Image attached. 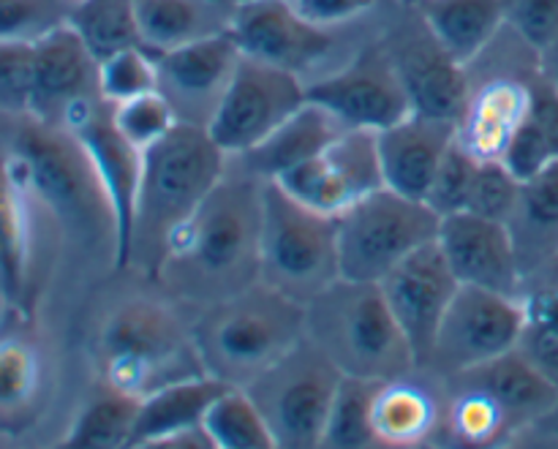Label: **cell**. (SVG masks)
Listing matches in <instances>:
<instances>
[{
	"label": "cell",
	"mask_w": 558,
	"mask_h": 449,
	"mask_svg": "<svg viewBox=\"0 0 558 449\" xmlns=\"http://www.w3.org/2000/svg\"><path fill=\"white\" fill-rule=\"evenodd\" d=\"M262 183L248 172L223 174L199 210L169 238L158 276L210 303L259 281Z\"/></svg>",
	"instance_id": "cell-1"
},
{
	"label": "cell",
	"mask_w": 558,
	"mask_h": 449,
	"mask_svg": "<svg viewBox=\"0 0 558 449\" xmlns=\"http://www.w3.org/2000/svg\"><path fill=\"white\" fill-rule=\"evenodd\" d=\"M191 338L207 376L248 387L308 338V305L256 281L207 305Z\"/></svg>",
	"instance_id": "cell-2"
},
{
	"label": "cell",
	"mask_w": 558,
	"mask_h": 449,
	"mask_svg": "<svg viewBox=\"0 0 558 449\" xmlns=\"http://www.w3.org/2000/svg\"><path fill=\"white\" fill-rule=\"evenodd\" d=\"M227 153L207 125L180 120L161 142L145 150L136 199L131 262L158 276L169 238L199 210L227 174Z\"/></svg>",
	"instance_id": "cell-3"
},
{
	"label": "cell",
	"mask_w": 558,
	"mask_h": 449,
	"mask_svg": "<svg viewBox=\"0 0 558 449\" xmlns=\"http://www.w3.org/2000/svg\"><path fill=\"white\" fill-rule=\"evenodd\" d=\"M308 338L352 379L392 381L417 368L379 283L336 281L311 300Z\"/></svg>",
	"instance_id": "cell-4"
},
{
	"label": "cell",
	"mask_w": 558,
	"mask_h": 449,
	"mask_svg": "<svg viewBox=\"0 0 558 449\" xmlns=\"http://www.w3.org/2000/svg\"><path fill=\"white\" fill-rule=\"evenodd\" d=\"M9 156L27 194L36 196L65 232L87 240L109 232L114 240L107 196L71 131L36 118H20Z\"/></svg>",
	"instance_id": "cell-5"
},
{
	"label": "cell",
	"mask_w": 558,
	"mask_h": 449,
	"mask_svg": "<svg viewBox=\"0 0 558 449\" xmlns=\"http://www.w3.org/2000/svg\"><path fill=\"white\" fill-rule=\"evenodd\" d=\"M104 385L142 401L174 381L202 376L205 368L194 338L172 311L158 303H125L107 319L101 332Z\"/></svg>",
	"instance_id": "cell-6"
},
{
	"label": "cell",
	"mask_w": 558,
	"mask_h": 449,
	"mask_svg": "<svg viewBox=\"0 0 558 449\" xmlns=\"http://www.w3.org/2000/svg\"><path fill=\"white\" fill-rule=\"evenodd\" d=\"M259 281L308 305L341 281L338 218L308 210L278 183H262Z\"/></svg>",
	"instance_id": "cell-7"
},
{
	"label": "cell",
	"mask_w": 558,
	"mask_h": 449,
	"mask_svg": "<svg viewBox=\"0 0 558 449\" xmlns=\"http://www.w3.org/2000/svg\"><path fill=\"white\" fill-rule=\"evenodd\" d=\"M441 218L425 202L379 189L338 216L341 281L381 283L407 256L434 243Z\"/></svg>",
	"instance_id": "cell-8"
},
{
	"label": "cell",
	"mask_w": 558,
	"mask_h": 449,
	"mask_svg": "<svg viewBox=\"0 0 558 449\" xmlns=\"http://www.w3.org/2000/svg\"><path fill=\"white\" fill-rule=\"evenodd\" d=\"M343 374L311 338L245 390L265 414L276 449H322Z\"/></svg>",
	"instance_id": "cell-9"
},
{
	"label": "cell",
	"mask_w": 558,
	"mask_h": 449,
	"mask_svg": "<svg viewBox=\"0 0 558 449\" xmlns=\"http://www.w3.org/2000/svg\"><path fill=\"white\" fill-rule=\"evenodd\" d=\"M308 104V82L243 54L218 98L207 131L227 156H245Z\"/></svg>",
	"instance_id": "cell-10"
},
{
	"label": "cell",
	"mask_w": 558,
	"mask_h": 449,
	"mask_svg": "<svg viewBox=\"0 0 558 449\" xmlns=\"http://www.w3.org/2000/svg\"><path fill=\"white\" fill-rule=\"evenodd\" d=\"M63 129L74 134L96 172L114 221V265H131V238H134L136 199L142 185L145 153L136 150L118 131L112 120V104L101 96L76 104L63 120Z\"/></svg>",
	"instance_id": "cell-11"
},
{
	"label": "cell",
	"mask_w": 558,
	"mask_h": 449,
	"mask_svg": "<svg viewBox=\"0 0 558 449\" xmlns=\"http://www.w3.org/2000/svg\"><path fill=\"white\" fill-rule=\"evenodd\" d=\"M523 332L521 298L461 287L436 332L428 368L458 376L518 349Z\"/></svg>",
	"instance_id": "cell-12"
},
{
	"label": "cell",
	"mask_w": 558,
	"mask_h": 449,
	"mask_svg": "<svg viewBox=\"0 0 558 449\" xmlns=\"http://www.w3.org/2000/svg\"><path fill=\"white\" fill-rule=\"evenodd\" d=\"M308 101L327 109L347 131L379 134L412 114L385 44L365 47L349 65L308 82Z\"/></svg>",
	"instance_id": "cell-13"
},
{
	"label": "cell",
	"mask_w": 558,
	"mask_h": 449,
	"mask_svg": "<svg viewBox=\"0 0 558 449\" xmlns=\"http://www.w3.org/2000/svg\"><path fill=\"white\" fill-rule=\"evenodd\" d=\"M292 199L322 216L338 218L374 191L385 189L374 131H343L325 153L272 180Z\"/></svg>",
	"instance_id": "cell-14"
},
{
	"label": "cell",
	"mask_w": 558,
	"mask_h": 449,
	"mask_svg": "<svg viewBox=\"0 0 558 449\" xmlns=\"http://www.w3.org/2000/svg\"><path fill=\"white\" fill-rule=\"evenodd\" d=\"M385 49L401 76L414 114L461 123L472 90L469 71L441 47L423 16L417 14L414 25L409 22L398 27Z\"/></svg>",
	"instance_id": "cell-15"
},
{
	"label": "cell",
	"mask_w": 558,
	"mask_h": 449,
	"mask_svg": "<svg viewBox=\"0 0 558 449\" xmlns=\"http://www.w3.org/2000/svg\"><path fill=\"white\" fill-rule=\"evenodd\" d=\"M379 289L412 347L417 368H428L436 332L461 289L436 240L407 256L396 270H390Z\"/></svg>",
	"instance_id": "cell-16"
},
{
	"label": "cell",
	"mask_w": 558,
	"mask_h": 449,
	"mask_svg": "<svg viewBox=\"0 0 558 449\" xmlns=\"http://www.w3.org/2000/svg\"><path fill=\"white\" fill-rule=\"evenodd\" d=\"M229 36L240 52L303 76L332 49L330 31L311 25L289 0H238Z\"/></svg>",
	"instance_id": "cell-17"
},
{
	"label": "cell",
	"mask_w": 558,
	"mask_h": 449,
	"mask_svg": "<svg viewBox=\"0 0 558 449\" xmlns=\"http://www.w3.org/2000/svg\"><path fill=\"white\" fill-rule=\"evenodd\" d=\"M436 245L461 287L521 298L523 272L507 223L474 213H456L441 218Z\"/></svg>",
	"instance_id": "cell-18"
},
{
	"label": "cell",
	"mask_w": 558,
	"mask_h": 449,
	"mask_svg": "<svg viewBox=\"0 0 558 449\" xmlns=\"http://www.w3.org/2000/svg\"><path fill=\"white\" fill-rule=\"evenodd\" d=\"M98 93V60L69 22H58L33 38L31 112L49 125H63L65 114Z\"/></svg>",
	"instance_id": "cell-19"
},
{
	"label": "cell",
	"mask_w": 558,
	"mask_h": 449,
	"mask_svg": "<svg viewBox=\"0 0 558 449\" xmlns=\"http://www.w3.org/2000/svg\"><path fill=\"white\" fill-rule=\"evenodd\" d=\"M539 69L537 58L515 71H496L469 90L466 112L458 123V139L480 161H501L529 104V82Z\"/></svg>",
	"instance_id": "cell-20"
},
{
	"label": "cell",
	"mask_w": 558,
	"mask_h": 449,
	"mask_svg": "<svg viewBox=\"0 0 558 449\" xmlns=\"http://www.w3.org/2000/svg\"><path fill=\"white\" fill-rule=\"evenodd\" d=\"M458 136V123L409 114L401 123L376 134L385 189L425 202L441 158Z\"/></svg>",
	"instance_id": "cell-21"
},
{
	"label": "cell",
	"mask_w": 558,
	"mask_h": 449,
	"mask_svg": "<svg viewBox=\"0 0 558 449\" xmlns=\"http://www.w3.org/2000/svg\"><path fill=\"white\" fill-rule=\"evenodd\" d=\"M240 58H243V52L229 36V31L185 44V47L156 58L158 90L172 101L174 109H205L207 120H210Z\"/></svg>",
	"instance_id": "cell-22"
},
{
	"label": "cell",
	"mask_w": 558,
	"mask_h": 449,
	"mask_svg": "<svg viewBox=\"0 0 558 449\" xmlns=\"http://www.w3.org/2000/svg\"><path fill=\"white\" fill-rule=\"evenodd\" d=\"M521 434V425L490 392L466 376H452V396L439 412L428 445L434 449H507Z\"/></svg>",
	"instance_id": "cell-23"
},
{
	"label": "cell",
	"mask_w": 558,
	"mask_h": 449,
	"mask_svg": "<svg viewBox=\"0 0 558 449\" xmlns=\"http://www.w3.org/2000/svg\"><path fill=\"white\" fill-rule=\"evenodd\" d=\"M238 0H134L142 47L150 54L227 33Z\"/></svg>",
	"instance_id": "cell-24"
},
{
	"label": "cell",
	"mask_w": 558,
	"mask_h": 449,
	"mask_svg": "<svg viewBox=\"0 0 558 449\" xmlns=\"http://www.w3.org/2000/svg\"><path fill=\"white\" fill-rule=\"evenodd\" d=\"M343 131L347 129L327 109L308 101L287 123L278 125L262 145L240 156V161H243L245 172L254 178L278 180L325 153Z\"/></svg>",
	"instance_id": "cell-25"
},
{
	"label": "cell",
	"mask_w": 558,
	"mask_h": 449,
	"mask_svg": "<svg viewBox=\"0 0 558 449\" xmlns=\"http://www.w3.org/2000/svg\"><path fill=\"white\" fill-rule=\"evenodd\" d=\"M507 229L526 283L558 251V163L521 180V194Z\"/></svg>",
	"instance_id": "cell-26"
},
{
	"label": "cell",
	"mask_w": 558,
	"mask_h": 449,
	"mask_svg": "<svg viewBox=\"0 0 558 449\" xmlns=\"http://www.w3.org/2000/svg\"><path fill=\"white\" fill-rule=\"evenodd\" d=\"M458 376H466L469 381L490 392L523 430L537 428L558 401V387L550 385L518 349Z\"/></svg>",
	"instance_id": "cell-27"
},
{
	"label": "cell",
	"mask_w": 558,
	"mask_h": 449,
	"mask_svg": "<svg viewBox=\"0 0 558 449\" xmlns=\"http://www.w3.org/2000/svg\"><path fill=\"white\" fill-rule=\"evenodd\" d=\"M439 412L436 398L407 376L379 381L371 396V430L379 447L417 449L434 436Z\"/></svg>",
	"instance_id": "cell-28"
},
{
	"label": "cell",
	"mask_w": 558,
	"mask_h": 449,
	"mask_svg": "<svg viewBox=\"0 0 558 449\" xmlns=\"http://www.w3.org/2000/svg\"><path fill=\"white\" fill-rule=\"evenodd\" d=\"M414 11L463 65H472L505 31V0H420Z\"/></svg>",
	"instance_id": "cell-29"
},
{
	"label": "cell",
	"mask_w": 558,
	"mask_h": 449,
	"mask_svg": "<svg viewBox=\"0 0 558 449\" xmlns=\"http://www.w3.org/2000/svg\"><path fill=\"white\" fill-rule=\"evenodd\" d=\"M229 387L232 385L216 379V376L202 374L150 392V396L142 398L140 406H136L131 445L145 439H156V436L183 434V430L202 428L205 414L210 412V406L218 401V396H221L223 390H229Z\"/></svg>",
	"instance_id": "cell-30"
},
{
	"label": "cell",
	"mask_w": 558,
	"mask_h": 449,
	"mask_svg": "<svg viewBox=\"0 0 558 449\" xmlns=\"http://www.w3.org/2000/svg\"><path fill=\"white\" fill-rule=\"evenodd\" d=\"M27 189L11 156L0 153V294L5 303L22 305L31 278V210Z\"/></svg>",
	"instance_id": "cell-31"
},
{
	"label": "cell",
	"mask_w": 558,
	"mask_h": 449,
	"mask_svg": "<svg viewBox=\"0 0 558 449\" xmlns=\"http://www.w3.org/2000/svg\"><path fill=\"white\" fill-rule=\"evenodd\" d=\"M501 161L518 180L558 163V90L539 69L529 82L526 112Z\"/></svg>",
	"instance_id": "cell-32"
},
{
	"label": "cell",
	"mask_w": 558,
	"mask_h": 449,
	"mask_svg": "<svg viewBox=\"0 0 558 449\" xmlns=\"http://www.w3.org/2000/svg\"><path fill=\"white\" fill-rule=\"evenodd\" d=\"M140 401L114 390L98 392L71 423L69 434L52 449H129Z\"/></svg>",
	"instance_id": "cell-33"
},
{
	"label": "cell",
	"mask_w": 558,
	"mask_h": 449,
	"mask_svg": "<svg viewBox=\"0 0 558 449\" xmlns=\"http://www.w3.org/2000/svg\"><path fill=\"white\" fill-rule=\"evenodd\" d=\"M65 22L80 33L98 63L123 49L142 47L134 0H76Z\"/></svg>",
	"instance_id": "cell-34"
},
{
	"label": "cell",
	"mask_w": 558,
	"mask_h": 449,
	"mask_svg": "<svg viewBox=\"0 0 558 449\" xmlns=\"http://www.w3.org/2000/svg\"><path fill=\"white\" fill-rule=\"evenodd\" d=\"M216 449H276L265 414L245 387H229L218 396L202 423Z\"/></svg>",
	"instance_id": "cell-35"
},
{
	"label": "cell",
	"mask_w": 558,
	"mask_h": 449,
	"mask_svg": "<svg viewBox=\"0 0 558 449\" xmlns=\"http://www.w3.org/2000/svg\"><path fill=\"white\" fill-rule=\"evenodd\" d=\"M41 390L38 352L25 338H0V425L25 417Z\"/></svg>",
	"instance_id": "cell-36"
},
{
	"label": "cell",
	"mask_w": 558,
	"mask_h": 449,
	"mask_svg": "<svg viewBox=\"0 0 558 449\" xmlns=\"http://www.w3.org/2000/svg\"><path fill=\"white\" fill-rule=\"evenodd\" d=\"M376 385L379 381L343 376L322 449H371L379 445L371 430V396Z\"/></svg>",
	"instance_id": "cell-37"
},
{
	"label": "cell",
	"mask_w": 558,
	"mask_h": 449,
	"mask_svg": "<svg viewBox=\"0 0 558 449\" xmlns=\"http://www.w3.org/2000/svg\"><path fill=\"white\" fill-rule=\"evenodd\" d=\"M112 120L114 125H118L120 134H123L136 150L145 153L147 147L161 142L163 136L180 123V114L161 90H153L145 93V96L129 98V101L123 104H114Z\"/></svg>",
	"instance_id": "cell-38"
},
{
	"label": "cell",
	"mask_w": 558,
	"mask_h": 449,
	"mask_svg": "<svg viewBox=\"0 0 558 449\" xmlns=\"http://www.w3.org/2000/svg\"><path fill=\"white\" fill-rule=\"evenodd\" d=\"M153 90H158V63L147 49H123L98 63V93L112 107Z\"/></svg>",
	"instance_id": "cell-39"
},
{
	"label": "cell",
	"mask_w": 558,
	"mask_h": 449,
	"mask_svg": "<svg viewBox=\"0 0 558 449\" xmlns=\"http://www.w3.org/2000/svg\"><path fill=\"white\" fill-rule=\"evenodd\" d=\"M477 169L480 158H474L456 136V142H452V147L445 153L439 169H436V178L430 183L428 196H425V205L439 218L466 213Z\"/></svg>",
	"instance_id": "cell-40"
},
{
	"label": "cell",
	"mask_w": 558,
	"mask_h": 449,
	"mask_svg": "<svg viewBox=\"0 0 558 449\" xmlns=\"http://www.w3.org/2000/svg\"><path fill=\"white\" fill-rule=\"evenodd\" d=\"M518 194H521V180L505 167V161H480L466 213L507 223L518 205Z\"/></svg>",
	"instance_id": "cell-41"
},
{
	"label": "cell",
	"mask_w": 558,
	"mask_h": 449,
	"mask_svg": "<svg viewBox=\"0 0 558 449\" xmlns=\"http://www.w3.org/2000/svg\"><path fill=\"white\" fill-rule=\"evenodd\" d=\"M33 90V41H0V114L27 118Z\"/></svg>",
	"instance_id": "cell-42"
},
{
	"label": "cell",
	"mask_w": 558,
	"mask_h": 449,
	"mask_svg": "<svg viewBox=\"0 0 558 449\" xmlns=\"http://www.w3.org/2000/svg\"><path fill=\"white\" fill-rule=\"evenodd\" d=\"M505 25L539 54L558 36V0H505Z\"/></svg>",
	"instance_id": "cell-43"
},
{
	"label": "cell",
	"mask_w": 558,
	"mask_h": 449,
	"mask_svg": "<svg viewBox=\"0 0 558 449\" xmlns=\"http://www.w3.org/2000/svg\"><path fill=\"white\" fill-rule=\"evenodd\" d=\"M58 22L52 0H0V41H33Z\"/></svg>",
	"instance_id": "cell-44"
},
{
	"label": "cell",
	"mask_w": 558,
	"mask_h": 449,
	"mask_svg": "<svg viewBox=\"0 0 558 449\" xmlns=\"http://www.w3.org/2000/svg\"><path fill=\"white\" fill-rule=\"evenodd\" d=\"M518 352L558 387V321L548 325H523Z\"/></svg>",
	"instance_id": "cell-45"
},
{
	"label": "cell",
	"mask_w": 558,
	"mask_h": 449,
	"mask_svg": "<svg viewBox=\"0 0 558 449\" xmlns=\"http://www.w3.org/2000/svg\"><path fill=\"white\" fill-rule=\"evenodd\" d=\"M289 3L303 20L325 27V31L349 20H357L360 14L374 9V0H289Z\"/></svg>",
	"instance_id": "cell-46"
},
{
	"label": "cell",
	"mask_w": 558,
	"mask_h": 449,
	"mask_svg": "<svg viewBox=\"0 0 558 449\" xmlns=\"http://www.w3.org/2000/svg\"><path fill=\"white\" fill-rule=\"evenodd\" d=\"M129 449H216L210 441V436L205 434V428H191L183 434H169V436H156V439L136 441Z\"/></svg>",
	"instance_id": "cell-47"
},
{
	"label": "cell",
	"mask_w": 558,
	"mask_h": 449,
	"mask_svg": "<svg viewBox=\"0 0 558 449\" xmlns=\"http://www.w3.org/2000/svg\"><path fill=\"white\" fill-rule=\"evenodd\" d=\"M539 71H543L545 80L558 90V36L539 52Z\"/></svg>",
	"instance_id": "cell-48"
},
{
	"label": "cell",
	"mask_w": 558,
	"mask_h": 449,
	"mask_svg": "<svg viewBox=\"0 0 558 449\" xmlns=\"http://www.w3.org/2000/svg\"><path fill=\"white\" fill-rule=\"evenodd\" d=\"M526 283H548V287L558 289V251H556V256H554V259H550L548 265H545L543 270L537 272V276H534V278H529ZM526 283H523V287H526Z\"/></svg>",
	"instance_id": "cell-49"
},
{
	"label": "cell",
	"mask_w": 558,
	"mask_h": 449,
	"mask_svg": "<svg viewBox=\"0 0 558 449\" xmlns=\"http://www.w3.org/2000/svg\"><path fill=\"white\" fill-rule=\"evenodd\" d=\"M537 428H543L545 434H550L554 436V439H558V401H556V406H554V412L548 414V417L543 420V423L537 425Z\"/></svg>",
	"instance_id": "cell-50"
},
{
	"label": "cell",
	"mask_w": 558,
	"mask_h": 449,
	"mask_svg": "<svg viewBox=\"0 0 558 449\" xmlns=\"http://www.w3.org/2000/svg\"><path fill=\"white\" fill-rule=\"evenodd\" d=\"M407 3H409V5H417V3H420V0H407Z\"/></svg>",
	"instance_id": "cell-51"
},
{
	"label": "cell",
	"mask_w": 558,
	"mask_h": 449,
	"mask_svg": "<svg viewBox=\"0 0 558 449\" xmlns=\"http://www.w3.org/2000/svg\"><path fill=\"white\" fill-rule=\"evenodd\" d=\"M0 118H5V114H0Z\"/></svg>",
	"instance_id": "cell-52"
},
{
	"label": "cell",
	"mask_w": 558,
	"mask_h": 449,
	"mask_svg": "<svg viewBox=\"0 0 558 449\" xmlns=\"http://www.w3.org/2000/svg\"><path fill=\"white\" fill-rule=\"evenodd\" d=\"M428 449H434V447H430V445H428Z\"/></svg>",
	"instance_id": "cell-53"
},
{
	"label": "cell",
	"mask_w": 558,
	"mask_h": 449,
	"mask_svg": "<svg viewBox=\"0 0 558 449\" xmlns=\"http://www.w3.org/2000/svg\"><path fill=\"white\" fill-rule=\"evenodd\" d=\"M74 3H76V0H74Z\"/></svg>",
	"instance_id": "cell-54"
}]
</instances>
